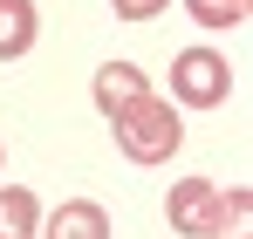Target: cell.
Returning <instances> with one entry per match:
<instances>
[{"label":"cell","mask_w":253,"mask_h":239,"mask_svg":"<svg viewBox=\"0 0 253 239\" xmlns=\"http://www.w3.org/2000/svg\"><path fill=\"white\" fill-rule=\"evenodd\" d=\"M110 130H117V151H124L130 164H165L178 144H185V123H178V103H165L158 89L144 96V103H130V110H117L110 117Z\"/></svg>","instance_id":"6da1fadb"},{"label":"cell","mask_w":253,"mask_h":239,"mask_svg":"<svg viewBox=\"0 0 253 239\" xmlns=\"http://www.w3.org/2000/svg\"><path fill=\"white\" fill-rule=\"evenodd\" d=\"M226 96H233L226 55H212V48H178V55H171V103H185V110H219Z\"/></svg>","instance_id":"7a4b0ae2"},{"label":"cell","mask_w":253,"mask_h":239,"mask_svg":"<svg viewBox=\"0 0 253 239\" xmlns=\"http://www.w3.org/2000/svg\"><path fill=\"white\" fill-rule=\"evenodd\" d=\"M219 212H226V192L212 178H185V185H171V199H165L171 233H185V239H212Z\"/></svg>","instance_id":"3957f363"},{"label":"cell","mask_w":253,"mask_h":239,"mask_svg":"<svg viewBox=\"0 0 253 239\" xmlns=\"http://www.w3.org/2000/svg\"><path fill=\"white\" fill-rule=\"evenodd\" d=\"M144 96H151V76H144L137 62H103V69H96V110H103V117H117L130 103H144Z\"/></svg>","instance_id":"277c9868"},{"label":"cell","mask_w":253,"mask_h":239,"mask_svg":"<svg viewBox=\"0 0 253 239\" xmlns=\"http://www.w3.org/2000/svg\"><path fill=\"white\" fill-rule=\"evenodd\" d=\"M42 239H110V212L96 199H62L48 212V233Z\"/></svg>","instance_id":"5b68a950"},{"label":"cell","mask_w":253,"mask_h":239,"mask_svg":"<svg viewBox=\"0 0 253 239\" xmlns=\"http://www.w3.org/2000/svg\"><path fill=\"white\" fill-rule=\"evenodd\" d=\"M35 35H42L35 0H0V62H21L35 48Z\"/></svg>","instance_id":"8992f818"},{"label":"cell","mask_w":253,"mask_h":239,"mask_svg":"<svg viewBox=\"0 0 253 239\" xmlns=\"http://www.w3.org/2000/svg\"><path fill=\"white\" fill-rule=\"evenodd\" d=\"M42 233V205L28 185H7L0 192V239H35Z\"/></svg>","instance_id":"52a82bcc"},{"label":"cell","mask_w":253,"mask_h":239,"mask_svg":"<svg viewBox=\"0 0 253 239\" xmlns=\"http://www.w3.org/2000/svg\"><path fill=\"white\" fill-rule=\"evenodd\" d=\"M247 226H253V192L233 185V192H226V212H219V226H212V239H253Z\"/></svg>","instance_id":"ba28073f"},{"label":"cell","mask_w":253,"mask_h":239,"mask_svg":"<svg viewBox=\"0 0 253 239\" xmlns=\"http://www.w3.org/2000/svg\"><path fill=\"white\" fill-rule=\"evenodd\" d=\"M185 14L199 28H240L247 21V0H185Z\"/></svg>","instance_id":"9c48e42d"},{"label":"cell","mask_w":253,"mask_h":239,"mask_svg":"<svg viewBox=\"0 0 253 239\" xmlns=\"http://www.w3.org/2000/svg\"><path fill=\"white\" fill-rule=\"evenodd\" d=\"M110 7H117V21H158L171 0H110Z\"/></svg>","instance_id":"30bf717a"},{"label":"cell","mask_w":253,"mask_h":239,"mask_svg":"<svg viewBox=\"0 0 253 239\" xmlns=\"http://www.w3.org/2000/svg\"><path fill=\"white\" fill-rule=\"evenodd\" d=\"M0 164H7V158H0Z\"/></svg>","instance_id":"8fae6325"}]
</instances>
